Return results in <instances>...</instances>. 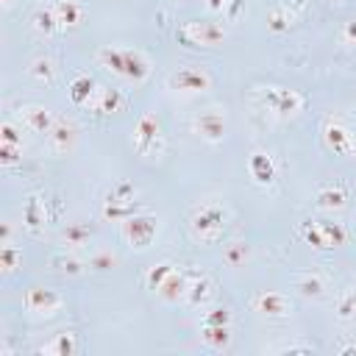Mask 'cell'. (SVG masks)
<instances>
[{"label":"cell","mask_w":356,"mask_h":356,"mask_svg":"<svg viewBox=\"0 0 356 356\" xmlns=\"http://www.w3.org/2000/svg\"><path fill=\"white\" fill-rule=\"evenodd\" d=\"M147 72H150V64H147V58L139 53V50H125V78H134V81H142V78H147Z\"/></svg>","instance_id":"cell-25"},{"label":"cell","mask_w":356,"mask_h":356,"mask_svg":"<svg viewBox=\"0 0 356 356\" xmlns=\"http://www.w3.org/2000/svg\"><path fill=\"white\" fill-rule=\"evenodd\" d=\"M211 292H214L211 278H206V275H195V278L189 281V286H186L184 300H186L189 306H203V303L211 298Z\"/></svg>","instance_id":"cell-18"},{"label":"cell","mask_w":356,"mask_h":356,"mask_svg":"<svg viewBox=\"0 0 356 356\" xmlns=\"http://www.w3.org/2000/svg\"><path fill=\"white\" fill-rule=\"evenodd\" d=\"M156 236V217L150 214H131L122 222V239L131 242L134 248H147Z\"/></svg>","instance_id":"cell-5"},{"label":"cell","mask_w":356,"mask_h":356,"mask_svg":"<svg viewBox=\"0 0 356 356\" xmlns=\"http://www.w3.org/2000/svg\"><path fill=\"white\" fill-rule=\"evenodd\" d=\"M261 103L264 108L281 114V117H289V114H298L306 103V97L298 92V89H284V86H267L261 89Z\"/></svg>","instance_id":"cell-4"},{"label":"cell","mask_w":356,"mask_h":356,"mask_svg":"<svg viewBox=\"0 0 356 356\" xmlns=\"http://www.w3.org/2000/svg\"><path fill=\"white\" fill-rule=\"evenodd\" d=\"M195 131L206 142H222V136H225V117L220 111H203L195 120Z\"/></svg>","instance_id":"cell-13"},{"label":"cell","mask_w":356,"mask_h":356,"mask_svg":"<svg viewBox=\"0 0 356 356\" xmlns=\"http://www.w3.org/2000/svg\"><path fill=\"white\" fill-rule=\"evenodd\" d=\"M323 142H325L328 150H334V153H339V156H350V153H353V145H356V136H353L348 128H342L339 122H325V128H323Z\"/></svg>","instance_id":"cell-11"},{"label":"cell","mask_w":356,"mask_h":356,"mask_svg":"<svg viewBox=\"0 0 356 356\" xmlns=\"http://www.w3.org/2000/svg\"><path fill=\"white\" fill-rule=\"evenodd\" d=\"M314 200L320 209H342L348 203V189L342 184H328V186H320Z\"/></svg>","instance_id":"cell-20"},{"label":"cell","mask_w":356,"mask_h":356,"mask_svg":"<svg viewBox=\"0 0 356 356\" xmlns=\"http://www.w3.org/2000/svg\"><path fill=\"white\" fill-rule=\"evenodd\" d=\"M3 6H11V0H3Z\"/></svg>","instance_id":"cell-45"},{"label":"cell","mask_w":356,"mask_h":356,"mask_svg":"<svg viewBox=\"0 0 356 356\" xmlns=\"http://www.w3.org/2000/svg\"><path fill=\"white\" fill-rule=\"evenodd\" d=\"M337 3H342V0H337Z\"/></svg>","instance_id":"cell-46"},{"label":"cell","mask_w":356,"mask_h":356,"mask_svg":"<svg viewBox=\"0 0 356 356\" xmlns=\"http://www.w3.org/2000/svg\"><path fill=\"white\" fill-rule=\"evenodd\" d=\"M170 86L175 92H203L211 86V75L203 70V67H195V64H186V67H178L172 75H170Z\"/></svg>","instance_id":"cell-6"},{"label":"cell","mask_w":356,"mask_h":356,"mask_svg":"<svg viewBox=\"0 0 356 356\" xmlns=\"http://www.w3.org/2000/svg\"><path fill=\"white\" fill-rule=\"evenodd\" d=\"M295 289L306 298H320L325 292V278L317 273V270H306V273H298L295 278Z\"/></svg>","instance_id":"cell-17"},{"label":"cell","mask_w":356,"mask_h":356,"mask_svg":"<svg viewBox=\"0 0 356 356\" xmlns=\"http://www.w3.org/2000/svg\"><path fill=\"white\" fill-rule=\"evenodd\" d=\"M92 264L100 267V270H103V267H111V264H114V256H97V259H92Z\"/></svg>","instance_id":"cell-42"},{"label":"cell","mask_w":356,"mask_h":356,"mask_svg":"<svg viewBox=\"0 0 356 356\" xmlns=\"http://www.w3.org/2000/svg\"><path fill=\"white\" fill-rule=\"evenodd\" d=\"M200 337H203V342L209 348L222 350L228 345V339H231V325H206V323H200Z\"/></svg>","instance_id":"cell-24"},{"label":"cell","mask_w":356,"mask_h":356,"mask_svg":"<svg viewBox=\"0 0 356 356\" xmlns=\"http://www.w3.org/2000/svg\"><path fill=\"white\" fill-rule=\"evenodd\" d=\"M186 286H189L186 275H184V273H175V270H172V273H170V278H167V281H164V284H161V286H159L156 292H159V295H161L164 300L175 303L178 298H184V295H186Z\"/></svg>","instance_id":"cell-21"},{"label":"cell","mask_w":356,"mask_h":356,"mask_svg":"<svg viewBox=\"0 0 356 356\" xmlns=\"http://www.w3.org/2000/svg\"><path fill=\"white\" fill-rule=\"evenodd\" d=\"M242 3H245V0H228V6H225V11H222V14H225L228 19L239 17V11H242Z\"/></svg>","instance_id":"cell-41"},{"label":"cell","mask_w":356,"mask_h":356,"mask_svg":"<svg viewBox=\"0 0 356 356\" xmlns=\"http://www.w3.org/2000/svg\"><path fill=\"white\" fill-rule=\"evenodd\" d=\"M172 270H175V267H172L170 261H159V264H153V267L145 273V286H147V289H159V286L170 278Z\"/></svg>","instance_id":"cell-29"},{"label":"cell","mask_w":356,"mask_h":356,"mask_svg":"<svg viewBox=\"0 0 356 356\" xmlns=\"http://www.w3.org/2000/svg\"><path fill=\"white\" fill-rule=\"evenodd\" d=\"M47 142H50V147H53V150H67V147H72V142H75V128H72L70 122L58 120V122L50 128Z\"/></svg>","instance_id":"cell-22"},{"label":"cell","mask_w":356,"mask_h":356,"mask_svg":"<svg viewBox=\"0 0 356 356\" xmlns=\"http://www.w3.org/2000/svg\"><path fill=\"white\" fill-rule=\"evenodd\" d=\"M0 136H3L6 145H22V136H19V131H17L11 122H3V125H0Z\"/></svg>","instance_id":"cell-37"},{"label":"cell","mask_w":356,"mask_h":356,"mask_svg":"<svg viewBox=\"0 0 356 356\" xmlns=\"http://www.w3.org/2000/svg\"><path fill=\"white\" fill-rule=\"evenodd\" d=\"M300 236L312 245V248H334V245H345L348 242V228L342 222H303L300 225Z\"/></svg>","instance_id":"cell-2"},{"label":"cell","mask_w":356,"mask_h":356,"mask_svg":"<svg viewBox=\"0 0 356 356\" xmlns=\"http://www.w3.org/2000/svg\"><path fill=\"white\" fill-rule=\"evenodd\" d=\"M250 306H253V312H259V314H264V317H286L289 309H292L289 298H286L284 292H273V289L256 292V295L250 298Z\"/></svg>","instance_id":"cell-9"},{"label":"cell","mask_w":356,"mask_h":356,"mask_svg":"<svg viewBox=\"0 0 356 356\" xmlns=\"http://www.w3.org/2000/svg\"><path fill=\"white\" fill-rule=\"evenodd\" d=\"M39 353H53V356H75V353H78L75 334H70V331L56 334L50 342H44V345L39 348Z\"/></svg>","instance_id":"cell-19"},{"label":"cell","mask_w":356,"mask_h":356,"mask_svg":"<svg viewBox=\"0 0 356 356\" xmlns=\"http://www.w3.org/2000/svg\"><path fill=\"white\" fill-rule=\"evenodd\" d=\"M92 95H95V81H92L89 75L72 78V83H70V100H72V103L83 106V103L92 100Z\"/></svg>","instance_id":"cell-26"},{"label":"cell","mask_w":356,"mask_h":356,"mask_svg":"<svg viewBox=\"0 0 356 356\" xmlns=\"http://www.w3.org/2000/svg\"><path fill=\"white\" fill-rule=\"evenodd\" d=\"M339 39H342V44H356V19H350V22L342 25Z\"/></svg>","instance_id":"cell-40"},{"label":"cell","mask_w":356,"mask_h":356,"mask_svg":"<svg viewBox=\"0 0 356 356\" xmlns=\"http://www.w3.org/2000/svg\"><path fill=\"white\" fill-rule=\"evenodd\" d=\"M159 142H161V134H159V117L156 114H142L139 117V122H136V128H134V147L139 150V153H153L156 147H159Z\"/></svg>","instance_id":"cell-8"},{"label":"cell","mask_w":356,"mask_h":356,"mask_svg":"<svg viewBox=\"0 0 356 356\" xmlns=\"http://www.w3.org/2000/svg\"><path fill=\"white\" fill-rule=\"evenodd\" d=\"M284 3H286V6H289V8L295 11V14H298V11H300V8L306 6V0H284Z\"/></svg>","instance_id":"cell-44"},{"label":"cell","mask_w":356,"mask_h":356,"mask_svg":"<svg viewBox=\"0 0 356 356\" xmlns=\"http://www.w3.org/2000/svg\"><path fill=\"white\" fill-rule=\"evenodd\" d=\"M25 309L33 314H56L61 309V295L56 289H42V286H31L22 298Z\"/></svg>","instance_id":"cell-10"},{"label":"cell","mask_w":356,"mask_h":356,"mask_svg":"<svg viewBox=\"0 0 356 356\" xmlns=\"http://www.w3.org/2000/svg\"><path fill=\"white\" fill-rule=\"evenodd\" d=\"M31 75H33L36 81L50 83V81H53V75H56V67H53V61H50V58H36V61L31 64Z\"/></svg>","instance_id":"cell-32"},{"label":"cell","mask_w":356,"mask_h":356,"mask_svg":"<svg viewBox=\"0 0 356 356\" xmlns=\"http://www.w3.org/2000/svg\"><path fill=\"white\" fill-rule=\"evenodd\" d=\"M337 317L339 320H353L356 317V289H348L337 300Z\"/></svg>","instance_id":"cell-30"},{"label":"cell","mask_w":356,"mask_h":356,"mask_svg":"<svg viewBox=\"0 0 356 356\" xmlns=\"http://www.w3.org/2000/svg\"><path fill=\"white\" fill-rule=\"evenodd\" d=\"M292 22H295V11H292L286 3H278V6L267 14V28H270L273 33H284V31H289Z\"/></svg>","instance_id":"cell-23"},{"label":"cell","mask_w":356,"mask_h":356,"mask_svg":"<svg viewBox=\"0 0 356 356\" xmlns=\"http://www.w3.org/2000/svg\"><path fill=\"white\" fill-rule=\"evenodd\" d=\"M245 256H248V248H245V245H239V242H236L234 248H228V250H225V259H228V264H234V267H236V264H242V261H245Z\"/></svg>","instance_id":"cell-39"},{"label":"cell","mask_w":356,"mask_h":356,"mask_svg":"<svg viewBox=\"0 0 356 356\" xmlns=\"http://www.w3.org/2000/svg\"><path fill=\"white\" fill-rule=\"evenodd\" d=\"M33 28L42 31V33H56V31H61V28H58V19H56V14H53L50 6L33 11Z\"/></svg>","instance_id":"cell-28"},{"label":"cell","mask_w":356,"mask_h":356,"mask_svg":"<svg viewBox=\"0 0 356 356\" xmlns=\"http://www.w3.org/2000/svg\"><path fill=\"white\" fill-rule=\"evenodd\" d=\"M203 323L206 325H231V312L225 306H217V309L203 314Z\"/></svg>","instance_id":"cell-35"},{"label":"cell","mask_w":356,"mask_h":356,"mask_svg":"<svg viewBox=\"0 0 356 356\" xmlns=\"http://www.w3.org/2000/svg\"><path fill=\"white\" fill-rule=\"evenodd\" d=\"M19 150H22V145H6V142H3V145H0V161H3V164H14V161L19 159V156H17Z\"/></svg>","instance_id":"cell-38"},{"label":"cell","mask_w":356,"mask_h":356,"mask_svg":"<svg viewBox=\"0 0 356 356\" xmlns=\"http://www.w3.org/2000/svg\"><path fill=\"white\" fill-rule=\"evenodd\" d=\"M175 39L186 47H214L225 39V28L217 25V22H184L178 31H175Z\"/></svg>","instance_id":"cell-1"},{"label":"cell","mask_w":356,"mask_h":356,"mask_svg":"<svg viewBox=\"0 0 356 356\" xmlns=\"http://www.w3.org/2000/svg\"><path fill=\"white\" fill-rule=\"evenodd\" d=\"M97 58H100V64H103L106 70H111V72H117V75L125 72V50H120V47H103V50L97 53Z\"/></svg>","instance_id":"cell-27"},{"label":"cell","mask_w":356,"mask_h":356,"mask_svg":"<svg viewBox=\"0 0 356 356\" xmlns=\"http://www.w3.org/2000/svg\"><path fill=\"white\" fill-rule=\"evenodd\" d=\"M17 259H19V250L6 242V245L0 248V267H3V273H11V270L17 267Z\"/></svg>","instance_id":"cell-34"},{"label":"cell","mask_w":356,"mask_h":356,"mask_svg":"<svg viewBox=\"0 0 356 356\" xmlns=\"http://www.w3.org/2000/svg\"><path fill=\"white\" fill-rule=\"evenodd\" d=\"M50 264H53L56 270H61V273H70V275L81 273V261H78V259H70V256H53Z\"/></svg>","instance_id":"cell-36"},{"label":"cell","mask_w":356,"mask_h":356,"mask_svg":"<svg viewBox=\"0 0 356 356\" xmlns=\"http://www.w3.org/2000/svg\"><path fill=\"white\" fill-rule=\"evenodd\" d=\"M19 120H22L25 128L33 131V134H50V128L56 125L53 114H50L47 108H42V106H22V108H19Z\"/></svg>","instance_id":"cell-14"},{"label":"cell","mask_w":356,"mask_h":356,"mask_svg":"<svg viewBox=\"0 0 356 356\" xmlns=\"http://www.w3.org/2000/svg\"><path fill=\"white\" fill-rule=\"evenodd\" d=\"M86 239H89V228H86V225H70V228L64 231V242L72 245V248L83 245Z\"/></svg>","instance_id":"cell-33"},{"label":"cell","mask_w":356,"mask_h":356,"mask_svg":"<svg viewBox=\"0 0 356 356\" xmlns=\"http://www.w3.org/2000/svg\"><path fill=\"white\" fill-rule=\"evenodd\" d=\"M136 186L131 181H117L106 197L103 214L111 220H128L131 214H136Z\"/></svg>","instance_id":"cell-3"},{"label":"cell","mask_w":356,"mask_h":356,"mask_svg":"<svg viewBox=\"0 0 356 356\" xmlns=\"http://www.w3.org/2000/svg\"><path fill=\"white\" fill-rule=\"evenodd\" d=\"M22 222L31 234H39L44 222H50V214H47V200H42L39 195H31L25 200V209H22Z\"/></svg>","instance_id":"cell-12"},{"label":"cell","mask_w":356,"mask_h":356,"mask_svg":"<svg viewBox=\"0 0 356 356\" xmlns=\"http://www.w3.org/2000/svg\"><path fill=\"white\" fill-rule=\"evenodd\" d=\"M122 106V95L117 89H100V100H97V111L100 114H111Z\"/></svg>","instance_id":"cell-31"},{"label":"cell","mask_w":356,"mask_h":356,"mask_svg":"<svg viewBox=\"0 0 356 356\" xmlns=\"http://www.w3.org/2000/svg\"><path fill=\"white\" fill-rule=\"evenodd\" d=\"M50 8H53V14H56L61 31L81 25V19H83V8H81L78 3H72V0H56V3H50Z\"/></svg>","instance_id":"cell-16"},{"label":"cell","mask_w":356,"mask_h":356,"mask_svg":"<svg viewBox=\"0 0 356 356\" xmlns=\"http://www.w3.org/2000/svg\"><path fill=\"white\" fill-rule=\"evenodd\" d=\"M225 6H228V0H209L211 11H225Z\"/></svg>","instance_id":"cell-43"},{"label":"cell","mask_w":356,"mask_h":356,"mask_svg":"<svg viewBox=\"0 0 356 356\" xmlns=\"http://www.w3.org/2000/svg\"><path fill=\"white\" fill-rule=\"evenodd\" d=\"M248 170H250L253 181L261 184V186H267V184L275 181V164H273V159H270L267 153H250V159H248Z\"/></svg>","instance_id":"cell-15"},{"label":"cell","mask_w":356,"mask_h":356,"mask_svg":"<svg viewBox=\"0 0 356 356\" xmlns=\"http://www.w3.org/2000/svg\"><path fill=\"white\" fill-rule=\"evenodd\" d=\"M225 225V211L220 206H203L192 217V234L200 239H217Z\"/></svg>","instance_id":"cell-7"}]
</instances>
